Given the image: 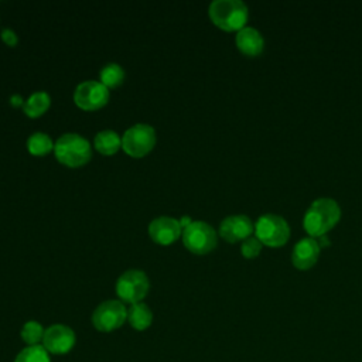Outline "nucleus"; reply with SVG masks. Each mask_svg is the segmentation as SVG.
Returning a JSON list of instances; mask_svg holds the SVG:
<instances>
[{
    "instance_id": "nucleus-14",
    "label": "nucleus",
    "mask_w": 362,
    "mask_h": 362,
    "mask_svg": "<svg viewBox=\"0 0 362 362\" xmlns=\"http://www.w3.org/2000/svg\"><path fill=\"white\" fill-rule=\"evenodd\" d=\"M235 41L240 52L249 57H256L262 54L264 49V38L262 33L255 27L245 25L243 28H240L236 33Z\"/></svg>"
},
{
    "instance_id": "nucleus-19",
    "label": "nucleus",
    "mask_w": 362,
    "mask_h": 362,
    "mask_svg": "<svg viewBox=\"0 0 362 362\" xmlns=\"http://www.w3.org/2000/svg\"><path fill=\"white\" fill-rule=\"evenodd\" d=\"M13 362H51V356L42 345H31L23 348Z\"/></svg>"
},
{
    "instance_id": "nucleus-4",
    "label": "nucleus",
    "mask_w": 362,
    "mask_h": 362,
    "mask_svg": "<svg viewBox=\"0 0 362 362\" xmlns=\"http://www.w3.org/2000/svg\"><path fill=\"white\" fill-rule=\"evenodd\" d=\"M184 246L197 255H205L215 249L218 236L215 229L204 221H192L187 228L182 229Z\"/></svg>"
},
{
    "instance_id": "nucleus-23",
    "label": "nucleus",
    "mask_w": 362,
    "mask_h": 362,
    "mask_svg": "<svg viewBox=\"0 0 362 362\" xmlns=\"http://www.w3.org/2000/svg\"><path fill=\"white\" fill-rule=\"evenodd\" d=\"M1 40H3L7 45H10V47H14V45L17 44V41H18L16 33H14L13 30H10V28H3V30H1Z\"/></svg>"
},
{
    "instance_id": "nucleus-1",
    "label": "nucleus",
    "mask_w": 362,
    "mask_h": 362,
    "mask_svg": "<svg viewBox=\"0 0 362 362\" xmlns=\"http://www.w3.org/2000/svg\"><path fill=\"white\" fill-rule=\"evenodd\" d=\"M339 204L329 197H321L314 199L307 208L303 218V226L310 236L320 238L325 235L339 221Z\"/></svg>"
},
{
    "instance_id": "nucleus-3",
    "label": "nucleus",
    "mask_w": 362,
    "mask_h": 362,
    "mask_svg": "<svg viewBox=\"0 0 362 362\" xmlns=\"http://www.w3.org/2000/svg\"><path fill=\"white\" fill-rule=\"evenodd\" d=\"M54 153L57 160L68 167H81L92 157L89 141L76 133L62 134L54 144Z\"/></svg>"
},
{
    "instance_id": "nucleus-17",
    "label": "nucleus",
    "mask_w": 362,
    "mask_h": 362,
    "mask_svg": "<svg viewBox=\"0 0 362 362\" xmlns=\"http://www.w3.org/2000/svg\"><path fill=\"white\" fill-rule=\"evenodd\" d=\"M51 105V98L47 92H35L24 102V113L28 117H40Z\"/></svg>"
},
{
    "instance_id": "nucleus-16",
    "label": "nucleus",
    "mask_w": 362,
    "mask_h": 362,
    "mask_svg": "<svg viewBox=\"0 0 362 362\" xmlns=\"http://www.w3.org/2000/svg\"><path fill=\"white\" fill-rule=\"evenodd\" d=\"M122 147V139L113 130H102L95 136V148L103 156H112Z\"/></svg>"
},
{
    "instance_id": "nucleus-10",
    "label": "nucleus",
    "mask_w": 362,
    "mask_h": 362,
    "mask_svg": "<svg viewBox=\"0 0 362 362\" xmlns=\"http://www.w3.org/2000/svg\"><path fill=\"white\" fill-rule=\"evenodd\" d=\"M74 100L76 106L83 110H98L107 103L109 90L100 82L86 81L76 86L74 92Z\"/></svg>"
},
{
    "instance_id": "nucleus-20",
    "label": "nucleus",
    "mask_w": 362,
    "mask_h": 362,
    "mask_svg": "<svg viewBox=\"0 0 362 362\" xmlns=\"http://www.w3.org/2000/svg\"><path fill=\"white\" fill-rule=\"evenodd\" d=\"M44 327L38 322V321H27L21 331H20V337L21 339L27 344V346H31V345H41L42 344V338H44Z\"/></svg>"
},
{
    "instance_id": "nucleus-9",
    "label": "nucleus",
    "mask_w": 362,
    "mask_h": 362,
    "mask_svg": "<svg viewBox=\"0 0 362 362\" xmlns=\"http://www.w3.org/2000/svg\"><path fill=\"white\" fill-rule=\"evenodd\" d=\"M76 342L75 331L65 324H54L45 328L42 346L52 355H65L68 354Z\"/></svg>"
},
{
    "instance_id": "nucleus-15",
    "label": "nucleus",
    "mask_w": 362,
    "mask_h": 362,
    "mask_svg": "<svg viewBox=\"0 0 362 362\" xmlns=\"http://www.w3.org/2000/svg\"><path fill=\"white\" fill-rule=\"evenodd\" d=\"M127 321L136 331H144L153 322V311L144 303L132 304L127 310Z\"/></svg>"
},
{
    "instance_id": "nucleus-11",
    "label": "nucleus",
    "mask_w": 362,
    "mask_h": 362,
    "mask_svg": "<svg viewBox=\"0 0 362 362\" xmlns=\"http://www.w3.org/2000/svg\"><path fill=\"white\" fill-rule=\"evenodd\" d=\"M255 230V225L247 215L238 214L226 216L219 225V235L228 242L245 240Z\"/></svg>"
},
{
    "instance_id": "nucleus-22",
    "label": "nucleus",
    "mask_w": 362,
    "mask_h": 362,
    "mask_svg": "<svg viewBox=\"0 0 362 362\" xmlns=\"http://www.w3.org/2000/svg\"><path fill=\"white\" fill-rule=\"evenodd\" d=\"M262 242L257 239V236H249L246 238L245 240H242V245H240V252L247 259H252V257H256L260 250H262Z\"/></svg>"
},
{
    "instance_id": "nucleus-13",
    "label": "nucleus",
    "mask_w": 362,
    "mask_h": 362,
    "mask_svg": "<svg viewBox=\"0 0 362 362\" xmlns=\"http://www.w3.org/2000/svg\"><path fill=\"white\" fill-rule=\"evenodd\" d=\"M320 250H321V246L315 238L313 236L301 238L293 246L291 262L297 269H301V270L310 269L318 260Z\"/></svg>"
},
{
    "instance_id": "nucleus-7",
    "label": "nucleus",
    "mask_w": 362,
    "mask_h": 362,
    "mask_svg": "<svg viewBox=\"0 0 362 362\" xmlns=\"http://www.w3.org/2000/svg\"><path fill=\"white\" fill-rule=\"evenodd\" d=\"M156 144V130L148 124H134L127 129L122 137V148L134 158L144 157Z\"/></svg>"
},
{
    "instance_id": "nucleus-12",
    "label": "nucleus",
    "mask_w": 362,
    "mask_h": 362,
    "mask_svg": "<svg viewBox=\"0 0 362 362\" xmlns=\"http://www.w3.org/2000/svg\"><path fill=\"white\" fill-rule=\"evenodd\" d=\"M182 233L180 221L170 216H160L150 222L148 235L158 245H171Z\"/></svg>"
},
{
    "instance_id": "nucleus-25",
    "label": "nucleus",
    "mask_w": 362,
    "mask_h": 362,
    "mask_svg": "<svg viewBox=\"0 0 362 362\" xmlns=\"http://www.w3.org/2000/svg\"><path fill=\"white\" fill-rule=\"evenodd\" d=\"M11 105H13V106H20V105H21V98L17 96V95L11 96Z\"/></svg>"
},
{
    "instance_id": "nucleus-24",
    "label": "nucleus",
    "mask_w": 362,
    "mask_h": 362,
    "mask_svg": "<svg viewBox=\"0 0 362 362\" xmlns=\"http://www.w3.org/2000/svg\"><path fill=\"white\" fill-rule=\"evenodd\" d=\"M191 222H192V221H191L188 216H184V218L180 221V225H181V228L184 229V228H187Z\"/></svg>"
},
{
    "instance_id": "nucleus-6",
    "label": "nucleus",
    "mask_w": 362,
    "mask_h": 362,
    "mask_svg": "<svg viewBox=\"0 0 362 362\" xmlns=\"http://www.w3.org/2000/svg\"><path fill=\"white\" fill-rule=\"evenodd\" d=\"M150 288L148 279L141 270H127L116 281V294L122 303L136 304L147 296Z\"/></svg>"
},
{
    "instance_id": "nucleus-8",
    "label": "nucleus",
    "mask_w": 362,
    "mask_h": 362,
    "mask_svg": "<svg viewBox=\"0 0 362 362\" xmlns=\"http://www.w3.org/2000/svg\"><path fill=\"white\" fill-rule=\"evenodd\" d=\"M127 321V308L119 300L100 303L92 313V325L100 332H112Z\"/></svg>"
},
{
    "instance_id": "nucleus-2",
    "label": "nucleus",
    "mask_w": 362,
    "mask_h": 362,
    "mask_svg": "<svg viewBox=\"0 0 362 362\" xmlns=\"http://www.w3.org/2000/svg\"><path fill=\"white\" fill-rule=\"evenodd\" d=\"M212 23L225 31H239L249 16L247 6L242 0H215L208 8Z\"/></svg>"
},
{
    "instance_id": "nucleus-18",
    "label": "nucleus",
    "mask_w": 362,
    "mask_h": 362,
    "mask_svg": "<svg viewBox=\"0 0 362 362\" xmlns=\"http://www.w3.org/2000/svg\"><path fill=\"white\" fill-rule=\"evenodd\" d=\"M27 148L33 156H45L54 150V143L48 134L37 132L27 140Z\"/></svg>"
},
{
    "instance_id": "nucleus-5",
    "label": "nucleus",
    "mask_w": 362,
    "mask_h": 362,
    "mask_svg": "<svg viewBox=\"0 0 362 362\" xmlns=\"http://www.w3.org/2000/svg\"><path fill=\"white\" fill-rule=\"evenodd\" d=\"M257 239L269 246H281L290 238V226L287 221L277 214H263L255 223Z\"/></svg>"
},
{
    "instance_id": "nucleus-21",
    "label": "nucleus",
    "mask_w": 362,
    "mask_h": 362,
    "mask_svg": "<svg viewBox=\"0 0 362 362\" xmlns=\"http://www.w3.org/2000/svg\"><path fill=\"white\" fill-rule=\"evenodd\" d=\"M124 81V71L117 64H107L100 71V83H103L107 89L117 88Z\"/></svg>"
}]
</instances>
